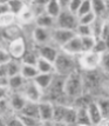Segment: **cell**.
Returning <instances> with one entry per match:
<instances>
[{"label":"cell","instance_id":"41","mask_svg":"<svg viewBox=\"0 0 109 126\" xmlns=\"http://www.w3.org/2000/svg\"><path fill=\"white\" fill-rule=\"evenodd\" d=\"M7 13H11L10 5H8V0H6V1H0V16L7 14Z\"/></svg>","mask_w":109,"mask_h":126},{"label":"cell","instance_id":"39","mask_svg":"<svg viewBox=\"0 0 109 126\" xmlns=\"http://www.w3.org/2000/svg\"><path fill=\"white\" fill-rule=\"evenodd\" d=\"M82 4V0H69V5H68V11L75 14L77 16L79 10H80V6Z\"/></svg>","mask_w":109,"mask_h":126},{"label":"cell","instance_id":"18","mask_svg":"<svg viewBox=\"0 0 109 126\" xmlns=\"http://www.w3.org/2000/svg\"><path fill=\"white\" fill-rule=\"evenodd\" d=\"M62 7L60 5V0H50L46 2V13L54 19H58V16L62 13Z\"/></svg>","mask_w":109,"mask_h":126},{"label":"cell","instance_id":"13","mask_svg":"<svg viewBox=\"0 0 109 126\" xmlns=\"http://www.w3.org/2000/svg\"><path fill=\"white\" fill-rule=\"evenodd\" d=\"M39 115H40V120L41 121H53L54 118V104L42 100L41 103H39Z\"/></svg>","mask_w":109,"mask_h":126},{"label":"cell","instance_id":"8","mask_svg":"<svg viewBox=\"0 0 109 126\" xmlns=\"http://www.w3.org/2000/svg\"><path fill=\"white\" fill-rule=\"evenodd\" d=\"M32 39L35 46H42V45L52 44V30H46L41 27H35L32 31Z\"/></svg>","mask_w":109,"mask_h":126},{"label":"cell","instance_id":"31","mask_svg":"<svg viewBox=\"0 0 109 126\" xmlns=\"http://www.w3.org/2000/svg\"><path fill=\"white\" fill-rule=\"evenodd\" d=\"M77 37L83 38V37H93V30L92 26H88V25H77L76 30H75Z\"/></svg>","mask_w":109,"mask_h":126},{"label":"cell","instance_id":"36","mask_svg":"<svg viewBox=\"0 0 109 126\" xmlns=\"http://www.w3.org/2000/svg\"><path fill=\"white\" fill-rule=\"evenodd\" d=\"M97 19V16L94 14V12H90V13H88L86 16H80L79 18V24L80 25H88V26H92L95 20Z\"/></svg>","mask_w":109,"mask_h":126},{"label":"cell","instance_id":"3","mask_svg":"<svg viewBox=\"0 0 109 126\" xmlns=\"http://www.w3.org/2000/svg\"><path fill=\"white\" fill-rule=\"evenodd\" d=\"M101 58L102 55L96 52H85L77 58L79 67L83 72H92L100 70L101 66Z\"/></svg>","mask_w":109,"mask_h":126},{"label":"cell","instance_id":"1","mask_svg":"<svg viewBox=\"0 0 109 126\" xmlns=\"http://www.w3.org/2000/svg\"><path fill=\"white\" fill-rule=\"evenodd\" d=\"M86 92L85 90V81H83V74L80 70L75 71L74 73L69 74L65 79V95L68 99L69 104L74 105L75 100L82 97Z\"/></svg>","mask_w":109,"mask_h":126},{"label":"cell","instance_id":"43","mask_svg":"<svg viewBox=\"0 0 109 126\" xmlns=\"http://www.w3.org/2000/svg\"><path fill=\"white\" fill-rule=\"evenodd\" d=\"M1 126H7V125H6V124H4V123H2V125H1Z\"/></svg>","mask_w":109,"mask_h":126},{"label":"cell","instance_id":"11","mask_svg":"<svg viewBox=\"0 0 109 126\" xmlns=\"http://www.w3.org/2000/svg\"><path fill=\"white\" fill-rule=\"evenodd\" d=\"M8 103H10L12 111L15 114H19L22 112V110L25 109V106L27 105L28 101L21 92H12L10 98H8Z\"/></svg>","mask_w":109,"mask_h":126},{"label":"cell","instance_id":"5","mask_svg":"<svg viewBox=\"0 0 109 126\" xmlns=\"http://www.w3.org/2000/svg\"><path fill=\"white\" fill-rule=\"evenodd\" d=\"M79 25V18L75 14H73L68 10L62 11L60 16L56 19V27L65 28V30H72L75 31Z\"/></svg>","mask_w":109,"mask_h":126},{"label":"cell","instance_id":"7","mask_svg":"<svg viewBox=\"0 0 109 126\" xmlns=\"http://www.w3.org/2000/svg\"><path fill=\"white\" fill-rule=\"evenodd\" d=\"M6 47L8 49V52L11 53L12 58L15 59V60H20L24 58V55L26 54L27 52V45H26V40L22 38H19V39H15L13 40L11 43L6 44Z\"/></svg>","mask_w":109,"mask_h":126},{"label":"cell","instance_id":"44","mask_svg":"<svg viewBox=\"0 0 109 126\" xmlns=\"http://www.w3.org/2000/svg\"><path fill=\"white\" fill-rule=\"evenodd\" d=\"M76 126H79V125H76Z\"/></svg>","mask_w":109,"mask_h":126},{"label":"cell","instance_id":"17","mask_svg":"<svg viewBox=\"0 0 109 126\" xmlns=\"http://www.w3.org/2000/svg\"><path fill=\"white\" fill-rule=\"evenodd\" d=\"M54 77H55V74H39L33 81L35 82L36 86L45 93L50 87L52 82L54 80Z\"/></svg>","mask_w":109,"mask_h":126},{"label":"cell","instance_id":"16","mask_svg":"<svg viewBox=\"0 0 109 126\" xmlns=\"http://www.w3.org/2000/svg\"><path fill=\"white\" fill-rule=\"evenodd\" d=\"M34 25L36 27L46 28V30H54L56 27V19L52 18L50 16H48L47 13H44L41 16H36Z\"/></svg>","mask_w":109,"mask_h":126},{"label":"cell","instance_id":"32","mask_svg":"<svg viewBox=\"0 0 109 126\" xmlns=\"http://www.w3.org/2000/svg\"><path fill=\"white\" fill-rule=\"evenodd\" d=\"M20 120L25 126H42V121L39 118H33V117H27V115L18 114Z\"/></svg>","mask_w":109,"mask_h":126},{"label":"cell","instance_id":"15","mask_svg":"<svg viewBox=\"0 0 109 126\" xmlns=\"http://www.w3.org/2000/svg\"><path fill=\"white\" fill-rule=\"evenodd\" d=\"M94 14L100 19H109L107 13L109 12V2L103 0H92Z\"/></svg>","mask_w":109,"mask_h":126},{"label":"cell","instance_id":"40","mask_svg":"<svg viewBox=\"0 0 109 126\" xmlns=\"http://www.w3.org/2000/svg\"><path fill=\"white\" fill-rule=\"evenodd\" d=\"M100 39H102V40H103L104 43L107 44L108 48H109V19H107L106 22H104L103 31H102V34H101Z\"/></svg>","mask_w":109,"mask_h":126},{"label":"cell","instance_id":"23","mask_svg":"<svg viewBox=\"0 0 109 126\" xmlns=\"http://www.w3.org/2000/svg\"><path fill=\"white\" fill-rule=\"evenodd\" d=\"M77 109V120L76 125L79 126H93L90 121V117L87 107H76Z\"/></svg>","mask_w":109,"mask_h":126},{"label":"cell","instance_id":"25","mask_svg":"<svg viewBox=\"0 0 109 126\" xmlns=\"http://www.w3.org/2000/svg\"><path fill=\"white\" fill-rule=\"evenodd\" d=\"M39 53H38V49L36 47L32 49H27L26 54L24 55V58L21 59L22 64H27V65H36V63L39 60Z\"/></svg>","mask_w":109,"mask_h":126},{"label":"cell","instance_id":"35","mask_svg":"<svg viewBox=\"0 0 109 126\" xmlns=\"http://www.w3.org/2000/svg\"><path fill=\"white\" fill-rule=\"evenodd\" d=\"M81 41H82V46H83V51L85 52H92V51H94L95 43H96V39L94 37H83V38H81Z\"/></svg>","mask_w":109,"mask_h":126},{"label":"cell","instance_id":"24","mask_svg":"<svg viewBox=\"0 0 109 126\" xmlns=\"http://www.w3.org/2000/svg\"><path fill=\"white\" fill-rule=\"evenodd\" d=\"M71 105H63V104H54V118L53 121L55 124H62L63 118H65L67 107Z\"/></svg>","mask_w":109,"mask_h":126},{"label":"cell","instance_id":"20","mask_svg":"<svg viewBox=\"0 0 109 126\" xmlns=\"http://www.w3.org/2000/svg\"><path fill=\"white\" fill-rule=\"evenodd\" d=\"M26 82H27V80L21 74H18V76L10 78L8 88L11 90V92H21V90L26 85Z\"/></svg>","mask_w":109,"mask_h":126},{"label":"cell","instance_id":"37","mask_svg":"<svg viewBox=\"0 0 109 126\" xmlns=\"http://www.w3.org/2000/svg\"><path fill=\"white\" fill-rule=\"evenodd\" d=\"M100 71L103 74H108L109 76V51L102 54L101 58V66H100Z\"/></svg>","mask_w":109,"mask_h":126},{"label":"cell","instance_id":"12","mask_svg":"<svg viewBox=\"0 0 109 126\" xmlns=\"http://www.w3.org/2000/svg\"><path fill=\"white\" fill-rule=\"evenodd\" d=\"M21 66L22 63L20 60H15L13 59L10 61L7 65H0V77H14L20 74L21 72Z\"/></svg>","mask_w":109,"mask_h":126},{"label":"cell","instance_id":"28","mask_svg":"<svg viewBox=\"0 0 109 126\" xmlns=\"http://www.w3.org/2000/svg\"><path fill=\"white\" fill-rule=\"evenodd\" d=\"M96 103H97L100 110L103 114L104 119H109V95H106V97H98L96 99Z\"/></svg>","mask_w":109,"mask_h":126},{"label":"cell","instance_id":"10","mask_svg":"<svg viewBox=\"0 0 109 126\" xmlns=\"http://www.w3.org/2000/svg\"><path fill=\"white\" fill-rule=\"evenodd\" d=\"M61 51H62V52H65V53H67V54L79 58L82 53H85V51H83V46H82L81 38H80V37H77V35H75L71 41H68V43H67L62 48H61Z\"/></svg>","mask_w":109,"mask_h":126},{"label":"cell","instance_id":"21","mask_svg":"<svg viewBox=\"0 0 109 126\" xmlns=\"http://www.w3.org/2000/svg\"><path fill=\"white\" fill-rule=\"evenodd\" d=\"M20 74H21L22 77L25 78L27 81H33V80L38 77L40 73H39L38 68H36V66H34V65H27V64H22Z\"/></svg>","mask_w":109,"mask_h":126},{"label":"cell","instance_id":"30","mask_svg":"<svg viewBox=\"0 0 109 126\" xmlns=\"http://www.w3.org/2000/svg\"><path fill=\"white\" fill-rule=\"evenodd\" d=\"M107 19H100L97 18L95 22L92 25V30H93V37L95 39H100L101 34H102V31H103V26L104 22H106Z\"/></svg>","mask_w":109,"mask_h":126},{"label":"cell","instance_id":"42","mask_svg":"<svg viewBox=\"0 0 109 126\" xmlns=\"http://www.w3.org/2000/svg\"><path fill=\"white\" fill-rule=\"evenodd\" d=\"M106 85H107V93H108V95H109V81L107 82Z\"/></svg>","mask_w":109,"mask_h":126},{"label":"cell","instance_id":"29","mask_svg":"<svg viewBox=\"0 0 109 126\" xmlns=\"http://www.w3.org/2000/svg\"><path fill=\"white\" fill-rule=\"evenodd\" d=\"M16 21H18V16H14L13 13H7V14L0 16V26H1V28H6L12 26V25H15Z\"/></svg>","mask_w":109,"mask_h":126},{"label":"cell","instance_id":"19","mask_svg":"<svg viewBox=\"0 0 109 126\" xmlns=\"http://www.w3.org/2000/svg\"><path fill=\"white\" fill-rule=\"evenodd\" d=\"M36 68L40 74H55V65L54 63L39 58L38 63H36Z\"/></svg>","mask_w":109,"mask_h":126},{"label":"cell","instance_id":"6","mask_svg":"<svg viewBox=\"0 0 109 126\" xmlns=\"http://www.w3.org/2000/svg\"><path fill=\"white\" fill-rule=\"evenodd\" d=\"M21 93L29 103H41L44 99V92L36 86L34 81H27L21 90Z\"/></svg>","mask_w":109,"mask_h":126},{"label":"cell","instance_id":"14","mask_svg":"<svg viewBox=\"0 0 109 126\" xmlns=\"http://www.w3.org/2000/svg\"><path fill=\"white\" fill-rule=\"evenodd\" d=\"M87 110H88V113H89V117H90L92 125L93 126L102 125V123L104 121V118H103V114H102L101 110H100V107H98L97 103H96V99L94 100L93 103H90V104L88 105Z\"/></svg>","mask_w":109,"mask_h":126},{"label":"cell","instance_id":"22","mask_svg":"<svg viewBox=\"0 0 109 126\" xmlns=\"http://www.w3.org/2000/svg\"><path fill=\"white\" fill-rule=\"evenodd\" d=\"M76 120H77V109L75 106L71 105V106L67 107L62 124L65 126H76Z\"/></svg>","mask_w":109,"mask_h":126},{"label":"cell","instance_id":"4","mask_svg":"<svg viewBox=\"0 0 109 126\" xmlns=\"http://www.w3.org/2000/svg\"><path fill=\"white\" fill-rule=\"evenodd\" d=\"M75 35H76L75 31L55 27L54 30H52V44L55 45L56 47H59L61 49L68 41H71Z\"/></svg>","mask_w":109,"mask_h":126},{"label":"cell","instance_id":"27","mask_svg":"<svg viewBox=\"0 0 109 126\" xmlns=\"http://www.w3.org/2000/svg\"><path fill=\"white\" fill-rule=\"evenodd\" d=\"M19 114L33 117V118H39L40 119V115H39V103H29L28 101L27 105L25 106V109L22 110V112L19 113Z\"/></svg>","mask_w":109,"mask_h":126},{"label":"cell","instance_id":"2","mask_svg":"<svg viewBox=\"0 0 109 126\" xmlns=\"http://www.w3.org/2000/svg\"><path fill=\"white\" fill-rule=\"evenodd\" d=\"M55 65V74L61 76V77H68L69 74L74 73L75 71H79V63H77V58L73 57L62 52L61 51L58 59L54 63Z\"/></svg>","mask_w":109,"mask_h":126},{"label":"cell","instance_id":"38","mask_svg":"<svg viewBox=\"0 0 109 126\" xmlns=\"http://www.w3.org/2000/svg\"><path fill=\"white\" fill-rule=\"evenodd\" d=\"M109 48L107 44L104 43L102 39H96V43H95V47H94V52H96L98 54H104L106 52H108Z\"/></svg>","mask_w":109,"mask_h":126},{"label":"cell","instance_id":"33","mask_svg":"<svg viewBox=\"0 0 109 126\" xmlns=\"http://www.w3.org/2000/svg\"><path fill=\"white\" fill-rule=\"evenodd\" d=\"M12 60H13V58H12L11 53L8 52L6 45L2 43V46L0 48V65H7Z\"/></svg>","mask_w":109,"mask_h":126},{"label":"cell","instance_id":"9","mask_svg":"<svg viewBox=\"0 0 109 126\" xmlns=\"http://www.w3.org/2000/svg\"><path fill=\"white\" fill-rule=\"evenodd\" d=\"M36 49H38V53L40 58L46 59V60L50 61V63H55V60L58 59V57H59V54L61 52V49L53 44L36 46Z\"/></svg>","mask_w":109,"mask_h":126},{"label":"cell","instance_id":"34","mask_svg":"<svg viewBox=\"0 0 109 126\" xmlns=\"http://www.w3.org/2000/svg\"><path fill=\"white\" fill-rule=\"evenodd\" d=\"M93 12V4H92V0H82V4L80 6V10H79V13H77V18L80 16H83Z\"/></svg>","mask_w":109,"mask_h":126},{"label":"cell","instance_id":"26","mask_svg":"<svg viewBox=\"0 0 109 126\" xmlns=\"http://www.w3.org/2000/svg\"><path fill=\"white\" fill-rule=\"evenodd\" d=\"M8 5H10L11 13L19 16L22 13V11L27 7V2L21 1V0H8Z\"/></svg>","mask_w":109,"mask_h":126}]
</instances>
